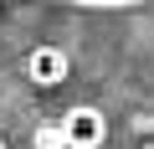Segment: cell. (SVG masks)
<instances>
[{"label": "cell", "mask_w": 154, "mask_h": 149, "mask_svg": "<svg viewBox=\"0 0 154 149\" xmlns=\"http://www.w3.org/2000/svg\"><path fill=\"white\" fill-rule=\"evenodd\" d=\"M57 139H62V149H103V139H108V113H103L98 103H72V108L62 113V123H57Z\"/></svg>", "instance_id": "6da1fadb"}, {"label": "cell", "mask_w": 154, "mask_h": 149, "mask_svg": "<svg viewBox=\"0 0 154 149\" xmlns=\"http://www.w3.org/2000/svg\"><path fill=\"white\" fill-rule=\"evenodd\" d=\"M21 72H26V82H31V88H62V82H67V72H72V57H67L57 41H36V46L26 51Z\"/></svg>", "instance_id": "7a4b0ae2"}, {"label": "cell", "mask_w": 154, "mask_h": 149, "mask_svg": "<svg viewBox=\"0 0 154 149\" xmlns=\"http://www.w3.org/2000/svg\"><path fill=\"white\" fill-rule=\"evenodd\" d=\"M72 5H103V11H123V5H139V0H72Z\"/></svg>", "instance_id": "3957f363"}, {"label": "cell", "mask_w": 154, "mask_h": 149, "mask_svg": "<svg viewBox=\"0 0 154 149\" xmlns=\"http://www.w3.org/2000/svg\"><path fill=\"white\" fill-rule=\"evenodd\" d=\"M144 149H154V139H149V144H144Z\"/></svg>", "instance_id": "277c9868"}, {"label": "cell", "mask_w": 154, "mask_h": 149, "mask_svg": "<svg viewBox=\"0 0 154 149\" xmlns=\"http://www.w3.org/2000/svg\"><path fill=\"white\" fill-rule=\"evenodd\" d=\"M0 149H5V144H0Z\"/></svg>", "instance_id": "5b68a950"}]
</instances>
